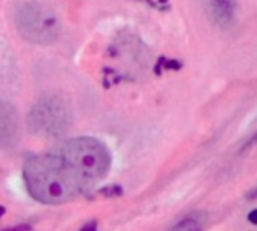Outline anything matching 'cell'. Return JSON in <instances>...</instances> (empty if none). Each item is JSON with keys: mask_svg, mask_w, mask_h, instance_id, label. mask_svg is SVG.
Instances as JSON below:
<instances>
[{"mask_svg": "<svg viewBox=\"0 0 257 231\" xmlns=\"http://www.w3.org/2000/svg\"><path fill=\"white\" fill-rule=\"evenodd\" d=\"M25 183L29 193L44 204H62L76 198L82 187L55 154L34 156L25 163Z\"/></svg>", "mask_w": 257, "mask_h": 231, "instance_id": "6da1fadb", "label": "cell"}, {"mask_svg": "<svg viewBox=\"0 0 257 231\" xmlns=\"http://www.w3.org/2000/svg\"><path fill=\"white\" fill-rule=\"evenodd\" d=\"M68 168L82 189L100 181L110 169V153L95 138H74L61 144L53 151Z\"/></svg>", "mask_w": 257, "mask_h": 231, "instance_id": "7a4b0ae2", "label": "cell"}, {"mask_svg": "<svg viewBox=\"0 0 257 231\" xmlns=\"http://www.w3.org/2000/svg\"><path fill=\"white\" fill-rule=\"evenodd\" d=\"M28 129L38 138H61L73 123V112L68 101L58 94L41 97L28 115Z\"/></svg>", "mask_w": 257, "mask_h": 231, "instance_id": "3957f363", "label": "cell"}, {"mask_svg": "<svg viewBox=\"0 0 257 231\" xmlns=\"http://www.w3.org/2000/svg\"><path fill=\"white\" fill-rule=\"evenodd\" d=\"M16 25L20 35L37 46L52 44L56 41L61 31L55 13L40 2H28L22 5L17 11Z\"/></svg>", "mask_w": 257, "mask_h": 231, "instance_id": "277c9868", "label": "cell"}, {"mask_svg": "<svg viewBox=\"0 0 257 231\" xmlns=\"http://www.w3.org/2000/svg\"><path fill=\"white\" fill-rule=\"evenodd\" d=\"M20 141V118L17 109L0 100V150H11Z\"/></svg>", "mask_w": 257, "mask_h": 231, "instance_id": "5b68a950", "label": "cell"}, {"mask_svg": "<svg viewBox=\"0 0 257 231\" xmlns=\"http://www.w3.org/2000/svg\"><path fill=\"white\" fill-rule=\"evenodd\" d=\"M204 8L209 19L221 29H228L234 25L236 0H204Z\"/></svg>", "mask_w": 257, "mask_h": 231, "instance_id": "8992f818", "label": "cell"}, {"mask_svg": "<svg viewBox=\"0 0 257 231\" xmlns=\"http://www.w3.org/2000/svg\"><path fill=\"white\" fill-rule=\"evenodd\" d=\"M4 231H32V228H31L29 225H25V223H22V225L13 226V228H7V229H4Z\"/></svg>", "mask_w": 257, "mask_h": 231, "instance_id": "52a82bcc", "label": "cell"}, {"mask_svg": "<svg viewBox=\"0 0 257 231\" xmlns=\"http://www.w3.org/2000/svg\"><path fill=\"white\" fill-rule=\"evenodd\" d=\"M79 231H97V223L95 222H88Z\"/></svg>", "mask_w": 257, "mask_h": 231, "instance_id": "ba28073f", "label": "cell"}, {"mask_svg": "<svg viewBox=\"0 0 257 231\" xmlns=\"http://www.w3.org/2000/svg\"><path fill=\"white\" fill-rule=\"evenodd\" d=\"M248 220H249L251 223L257 225V208H255V210H252V211L248 214Z\"/></svg>", "mask_w": 257, "mask_h": 231, "instance_id": "9c48e42d", "label": "cell"}, {"mask_svg": "<svg viewBox=\"0 0 257 231\" xmlns=\"http://www.w3.org/2000/svg\"><path fill=\"white\" fill-rule=\"evenodd\" d=\"M255 142H257V135H254V136H252V138H251V139H249V141H248V142L245 144V147H243L242 150H246V148L252 147V145H254Z\"/></svg>", "mask_w": 257, "mask_h": 231, "instance_id": "30bf717a", "label": "cell"}, {"mask_svg": "<svg viewBox=\"0 0 257 231\" xmlns=\"http://www.w3.org/2000/svg\"><path fill=\"white\" fill-rule=\"evenodd\" d=\"M4 213H5V208H4V207H0V216H2Z\"/></svg>", "mask_w": 257, "mask_h": 231, "instance_id": "8fae6325", "label": "cell"}]
</instances>
